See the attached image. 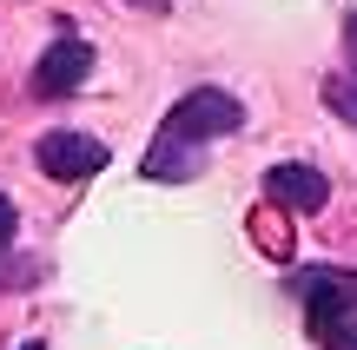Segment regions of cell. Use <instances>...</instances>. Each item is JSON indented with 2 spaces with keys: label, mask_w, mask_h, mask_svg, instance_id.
Returning <instances> with one entry per match:
<instances>
[{
  "label": "cell",
  "mask_w": 357,
  "mask_h": 350,
  "mask_svg": "<svg viewBox=\"0 0 357 350\" xmlns=\"http://www.w3.org/2000/svg\"><path fill=\"white\" fill-rule=\"evenodd\" d=\"M324 106H331L344 126H357V73H331L324 79Z\"/></svg>",
  "instance_id": "6"
},
{
  "label": "cell",
  "mask_w": 357,
  "mask_h": 350,
  "mask_svg": "<svg viewBox=\"0 0 357 350\" xmlns=\"http://www.w3.org/2000/svg\"><path fill=\"white\" fill-rule=\"evenodd\" d=\"M265 198L271 205H284V212H324L331 205V179H324L318 166H271L265 172Z\"/></svg>",
  "instance_id": "4"
},
{
  "label": "cell",
  "mask_w": 357,
  "mask_h": 350,
  "mask_svg": "<svg viewBox=\"0 0 357 350\" xmlns=\"http://www.w3.org/2000/svg\"><path fill=\"white\" fill-rule=\"evenodd\" d=\"M33 166L47 172V179H60V185H79V179H93V172H106V145L86 139V132H40Z\"/></svg>",
  "instance_id": "2"
},
{
  "label": "cell",
  "mask_w": 357,
  "mask_h": 350,
  "mask_svg": "<svg viewBox=\"0 0 357 350\" xmlns=\"http://www.w3.org/2000/svg\"><path fill=\"white\" fill-rule=\"evenodd\" d=\"M86 73H93V47L66 33V40H53V47L33 60V93L40 100H66V93L86 86Z\"/></svg>",
  "instance_id": "3"
},
{
  "label": "cell",
  "mask_w": 357,
  "mask_h": 350,
  "mask_svg": "<svg viewBox=\"0 0 357 350\" xmlns=\"http://www.w3.org/2000/svg\"><path fill=\"white\" fill-rule=\"evenodd\" d=\"M13 232H20V212H13V198L0 192V245H13Z\"/></svg>",
  "instance_id": "7"
},
{
  "label": "cell",
  "mask_w": 357,
  "mask_h": 350,
  "mask_svg": "<svg viewBox=\"0 0 357 350\" xmlns=\"http://www.w3.org/2000/svg\"><path fill=\"white\" fill-rule=\"evenodd\" d=\"M20 350H40V344H20Z\"/></svg>",
  "instance_id": "8"
},
{
  "label": "cell",
  "mask_w": 357,
  "mask_h": 350,
  "mask_svg": "<svg viewBox=\"0 0 357 350\" xmlns=\"http://www.w3.org/2000/svg\"><path fill=\"white\" fill-rule=\"evenodd\" d=\"M238 126H245V106L231 100V93H218V86H199L166 113L159 132H172V139H185V145H212V139H225V132H238Z\"/></svg>",
  "instance_id": "1"
},
{
  "label": "cell",
  "mask_w": 357,
  "mask_h": 350,
  "mask_svg": "<svg viewBox=\"0 0 357 350\" xmlns=\"http://www.w3.org/2000/svg\"><path fill=\"white\" fill-rule=\"evenodd\" d=\"M291 285L305 291V311H311V317L357 311V271H298Z\"/></svg>",
  "instance_id": "5"
}]
</instances>
